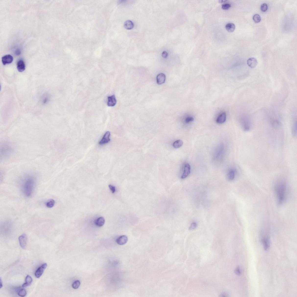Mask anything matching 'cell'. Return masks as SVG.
Returning <instances> with one entry per match:
<instances>
[{
	"label": "cell",
	"mask_w": 297,
	"mask_h": 297,
	"mask_svg": "<svg viewBox=\"0 0 297 297\" xmlns=\"http://www.w3.org/2000/svg\"><path fill=\"white\" fill-rule=\"evenodd\" d=\"M36 182L35 177L29 175L24 177L21 181L22 191L26 197H30L33 194Z\"/></svg>",
	"instance_id": "obj_1"
},
{
	"label": "cell",
	"mask_w": 297,
	"mask_h": 297,
	"mask_svg": "<svg viewBox=\"0 0 297 297\" xmlns=\"http://www.w3.org/2000/svg\"><path fill=\"white\" fill-rule=\"evenodd\" d=\"M275 191L278 203L280 205L285 202L287 197V187L285 182H278L275 186Z\"/></svg>",
	"instance_id": "obj_2"
},
{
	"label": "cell",
	"mask_w": 297,
	"mask_h": 297,
	"mask_svg": "<svg viewBox=\"0 0 297 297\" xmlns=\"http://www.w3.org/2000/svg\"><path fill=\"white\" fill-rule=\"evenodd\" d=\"M224 145L221 144L216 149L215 151L214 156L216 159H219L222 157L224 155Z\"/></svg>",
	"instance_id": "obj_3"
},
{
	"label": "cell",
	"mask_w": 297,
	"mask_h": 297,
	"mask_svg": "<svg viewBox=\"0 0 297 297\" xmlns=\"http://www.w3.org/2000/svg\"><path fill=\"white\" fill-rule=\"evenodd\" d=\"M18 239L20 246L23 249H25L27 246V236L26 234H23L19 237Z\"/></svg>",
	"instance_id": "obj_4"
},
{
	"label": "cell",
	"mask_w": 297,
	"mask_h": 297,
	"mask_svg": "<svg viewBox=\"0 0 297 297\" xmlns=\"http://www.w3.org/2000/svg\"><path fill=\"white\" fill-rule=\"evenodd\" d=\"M48 265L46 263L43 264L40 267L37 269L36 271L35 275L36 277L38 278H40L41 276L47 268Z\"/></svg>",
	"instance_id": "obj_5"
},
{
	"label": "cell",
	"mask_w": 297,
	"mask_h": 297,
	"mask_svg": "<svg viewBox=\"0 0 297 297\" xmlns=\"http://www.w3.org/2000/svg\"><path fill=\"white\" fill-rule=\"evenodd\" d=\"M191 172V166L188 163L185 165L181 177L182 179H185L187 177Z\"/></svg>",
	"instance_id": "obj_6"
},
{
	"label": "cell",
	"mask_w": 297,
	"mask_h": 297,
	"mask_svg": "<svg viewBox=\"0 0 297 297\" xmlns=\"http://www.w3.org/2000/svg\"><path fill=\"white\" fill-rule=\"evenodd\" d=\"M110 133L109 131L106 132L104 136L102 138V139L99 143V144L100 145L106 144L109 143L110 141Z\"/></svg>",
	"instance_id": "obj_7"
},
{
	"label": "cell",
	"mask_w": 297,
	"mask_h": 297,
	"mask_svg": "<svg viewBox=\"0 0 297 297\" xmlns=\"http://www.w3.org/2000/svg\"><path fill=\"white\" fill-rule=\"evenodd\" d=\"M13 58L10 55H7L2 58V62L4 65L11 63L13 61Z\"/></svg>",
	"instance_id": "obj_8"
},
{
	"label": "cell",
	"mask_w": 297,
	"mask_h": 297,
	"mask_svg": "<svg viewBox=\"0 0 297 297\" xmlns=\"http://www.w3.org/2000/svg\"><path fill=\"white\" fill-rule=\"evenodd\" d=\"M128 241V238L125 235L121 236L116 240V242L118 244L122 245L125 244Z\"/></svg>",
	"instance_id": "obj_9"
},
{
	"label": "cell",
	"mask_w": 297,
	"mask_h": 297,
	"mask_svg": "<svg viewBox=\"0 0 297 297\" xmlns=\"http://www.w3.org/2000/svg\"><path fill=\"white\" fill-rule=\"evenodd\" d=\"M17 69L20 72H22L25 69V64L23 60L20 59L19 60L17 64Z\"/></svg>",
	"instance_id": "obj_10"
},
{
	"label": "cell",
	"mask_w": 297,
	"mask_h": 297,
	"mask_svg": "<svg viewBox=\"0 0 297 297\" xmlns=\"http://www.w3.org/2000/svg\"><path fill=\"white\" fill-rule=\"evenodd\" d=\"M108 106L109 107H113L115 106L117 103V101L115 95H113L108 97Z\"/></svg>",
	"instance_id": "obj_11"
},
{
	"label": "cell",
	"mask_w": 297,
	"mask_h": 297,
	"mask_svg": "<svg viewBox=\"0 0 297 297\" xmlns=\"http://www.w3.org/2000/svg\"><path fill=\"white\" fill-rule=\"evenodd\" d=\"M242 127L243 130L246 131H249L250 130L251 125L249 120H243L242 122Z\"/></svg>",
	"instance_id": "obj_12"
},
{
	"label": "cell",
	"mask_w": 297,
	"mask_h": 297,
	"mask_svg": "<svg viewBox=\"0 0 297 297\" xmlns=\"http://www.w3.org/2000/svg\"><path fill=\"white\" fill-rule=\"evenodd\" d=\"M236 172L234 169H231L229 171L227 174V178L229 180L232 181L235 178Z\"/></svg>",
	"instance_id": "obj_13"
},
{
	"label": "cell",
	"mask_w": 297,
	"mask_h": 297,
	"mask_svg": "<svg viewBox=\"0 0 297 297\" xmlns=\"http://www.w3.org/2000/svg\"><path fill=\"white\" fill-rule=\"evenodd\" d=\"M247 62L248 66L251 68H254L257 64V59L254 58H249L248 59Z\"/></svg>",
	"instance_id": "obj_14"
},
{
	"label": "cell",
	"mask_w": 297,
	"mask_h": 297,
	"mask_svg": "<svg viewBox=\"0 0 297 297\" xmlns=\"http://www.w3.org/2000/svg\"><path fill=\"white\" fill-rule=\"evenodd\" d=\"M166 76L164 74L161 73L159 74L157 77V82L158 84L161 85L165 83Z\"/></svg>",
	"instance_id": "obj_15"
},
{
	"label": "cell",
	"mask_w": 297,
	"mask_h": 297,
	"mask_svg": "<svg viewBox=\"0 0 297 297\" xmlns=\"http://www.w3.org/2000/svg\"><path fill=\"white\" fill-rule=\"evenodd\" d=\"M226 115L225 113H223L218 116L216 119V122L218 124H222L226 121Z\"/></svg>",
	"instance_id": "obj_16"
},
{
	"label": "cell",
	"mask_w": 297,
	"mask_h": 297,
	"mask_svg": "<svg viewBox=\"0 0 297 297\" xmlns=\"http://www.w3.org/2000/svg\"><path fill=\"white\" fill-rule=\"evenodd\" d=\"M105 221L104 218L101 217L96 219L94 221V223L96 226L101 227L104 224Z\"/></svg>",
	"instance_id": "obj_17"
},
{
	"label": "cell",
	"mask_w": 297,
	"mask_h": 297,
	"mask_svg": "<svg viewBox=\"0 0 297 297\" xmlns=\"http://www.w3.org/2000/svg\"><path fill=\"white\" fill-rule=\"evenodd\" d=\"M33 282L32 277L29 275L26 276L25 279V283L23 284L22 285L23 287H25L30 285Z\"/></svg>",
	"instance_id": "obj_18"
},
{
	"label": "cell",
	"mask_w": 297,
	"mask_h": 297,
	"mask_svg": "<svg viewBox=\"0 0 297 297\" xmlns=\"http://www.w3.org/2000/svg\"><path fill=\"white\" fill-rule=\"evenodd\" d=\"M124 27L126 29L131 30L134 27V24L131 20H127L125 22L124 24Z\"/></svg>",
	"instance_id": "obj_19"
},
{
	"label": "cell",
	"mask_w": 297,
	"mask_h": 297,
	"mask_svg": "<svg viewBox=\"0 0 297 297\" xmlns=\"http://www.w3.org/2000/svg\"><path fill=\"white\" fill-rule=\"evenodd\" d=\"M261 241L263 245L264 249L265 251L267 250L269 247V243L268 239L266 237H265L262 239Z\"/></svg>",
	"instance_id": "obj_20"
},
{
	"label": "cell",
	"mask_w": 297,
	"mask_h": 297,
	"mask_svg": "<svg viewBox=\"0 0 297 297\" xmlns=\"http://www.w3.org/2000/svg\"><path fill=\"white\" fill-rule=\"evenodd\" d=\"M226 30L229 32H232L235 29V25L233 23H228L226 25Z\"/></svg>",
	"instance_id": "obj_21"
},
{
	"label": "cell",
	"mask_w": 297,
	"mask_h": 297,
	"mask_svg": "<svg viewBox=\"0 0 297 297\" xmlns=\"http://www.w3.org/2000/svg\"><path fill=\"white\" fill-rule=\"evenodd\" d=\"M183 144V142L181 140H177L175 141L173 144V146L174 148L178 149L181 147Z\"/></svg>",
	"instance_id": "obj_22"
},
{
	"label": "cell",
	"mask_w": 297,
	"mask_h": 297,
	"mask_svg": "<svg viewBox=\"0 0 297 297\" xmlns=\"http://www.w3.org/2000/svg\"><path fill=\"white\" fill-rule=\"evenodd\" d=\"M55 203V202L54 200L50 199L45 202V204L46 206L48 208H52Z\"/></svg>",
	"instance_id": "obj_23"
},
{
	"label": "cell",
	"mask_w": 297,
	"mask_h": 297,
	"mask_svg": "<svg viewBox=\"0 0 297 297\" xmlns=\"http://www.w3.org/2000/svg\"><path fill=\"white\" fill-rule=\"evenodd\" d=\"M18 295L19 296L21 297H24L26 296L27 292L24 289H21L18 291Z\"/></svg>",
	"instance_id": "obj_24"
},
{
	"label": "cell",
	"mask_w": 297,
	"mask_h": 297,
	"mask_svg": "<svg viewBox=\"0 0 297 297\" xmlns=\"http://www.w3.org/2000/svg\"><path fill=\"white\" fill-rule=\"evenodd\" d=\"M81 285V282L79 280H76L73 283L72 285V287L74 289L78 288Z\"/></svg>",
	"instance_id": "obj_25"
},
{
	"label": "cell",
	"mask_w": 297,
	"mask_h": 297,
	"mask_svg": "<svg viewBox=\"0 0 297 297\" xmlns=\"http://www.w3.org/2000/svg\"><path fill=\"white\" fill-rule=\"evenodd\" d=\"M253 20L256 23H259L261 20V17L260 15L258 14L254 15L253 17Z\"/></svg>",
	"instance_id": "obj_26"
},
{
	"label": "cell",
	"mask_w": 297,
	"mask_h": 297,
	"mask_svg": "<svg viewBox=\"0 0 297 297\" xmlns=\"http://www.w3.org/2000/svg\"><path fill=\"white\" fill-rule=\"evenodd\" d=\"M268 8V6L266 3L262 4L261 6V9L262 12H265L266 11Z\"/></svg>",
	"instance_id": "obj_27"
},
{
	"label": "cell",
	"mask_w": 297,
	"mask_h": 297,
	"mask_svg": "<svg viewBox=\"0 0 297 297\" xmlns=\"http://www.w3.org/2000/svg\"><path fill=\"white\" fill-rule=\"evenodd\" d=\"M231 4L228 3H226L223 4L222 6V8L224 10H228L231 7Z\"/></svg>",
	"instance_id": "obj_28"
},
{
	"label": "cell",
	"mask_w": 297,
	"mask_h": 297,
	"mask_svg": "<svg viewBox=\"0 0 297 297\" xmlns=\"http://www.w3.org/2000/svg\"><path fill=\"white\" fill-rule=\"evenodd\" d=\"M197 226V224L195 222H193L189 228V230H192L195 229Z\"/></svg>",
	"instance_id": "obj_29"
},
{
	"label": "cell",
	"mask_w": 297,
	"mask_h": 297,
	"mask_svg": "<svg viewBox=\"0 0 297 297\" xmlns=\"http://www.w3.org/2000/svg\"><path fill=\"white\" fill-rule=\"evenodd\" d=\"M194 118L191 117H188L186 118L185 119V123H188L190 122L193 121L194 120Z\"/></svg>",
	"instance_id": "obj_30"
},
{
	"label": "cell",
	"mask_w": 297,
	"mask_h": 297,
	"mask_svg": "<svg viewBox=\"0 0 297 297\" xmlns=\"http://www.w3.org/2000/svg\"><path fill=\"white\" fill-rule=\"evenodd\" d=\"M235 274L238 275L240 276L241 274V271L239 267H237L236 269L235 270Z\"/></svg>",
	"instance_id": "obj_31"
},
{
	"label": "cell",
	"mask_w": 297,
	"mask_h": 297,
	"mask_svg": "<svg viewBox=\"0 0 297 297\" xmlns=\"http://www.w3.org/2000/svg\"><path fill=\"white\" fill-rule=\"evenodd\" d=\"M109 188L110 190H111V192L112 193H114L115 192L116 188L115 187L112 186V185H109Z\"/></svg>",
	"instance_id": "obj_32"
},
{
	"label": "cell",
	"mask_w": 297,
	"mask_h": 297,
	"mask_svg": "<svg viewBox=\"0 0 297 297\" xmlns=\"http://www.w3.org/2000/svg\"><path fill=\"white\" fill-rule=\"evenodd\" d=\"M162 55L163 58H165V59H166V58L167 57L168 53L166 51H163L162 53Z\"/></svg>",
	"instance_id": "obj_33"
},
{
	"label": "cell",
	"mask_w": 297,
	"mask_h": 297,
	"mask_svg": "<svg viewBox=\"0 0 297 297\" xmlns=\"http://www.w3.org/2000/svg\"><path fill=\"white\" fill-rule=\"evenodd\" d=\"M220 297H228L226 293H223L221 295V296Z\"/></svg>",
	"instance_id": "obj_34"
},
{
	"label": "cell",
	"mask_w": 297,
	"mask_h": 297,
	"mask_svg": "<svg viewBox=\"0 0 297 297\" xmlns=\"http://www.w3.org/2000/svg\"><path fill=\"white\" fill-rule=\"evenodd\" d=\"M0 288L1 289L3 287V284L2 281H1V278H0Z\"/></svg>",
	"instance_id": "obj_35"
},
{
	"label": "cell",
	"mask_w": 297,
	"mask_h": 297,
	"mask_svg": "<svg viewBox=\"0 0 297 297\" xmlns=\"http://www.w3.org/2000/svg\"><path fill=\"white\" fill-rule=\"evenodd\" d=\"M226 1H227V0H222L219 1V2H221V3H222V2L223 3V2H225Z\"/></svg>",
	"instance_id": "obj_36"
}]
</instances>
